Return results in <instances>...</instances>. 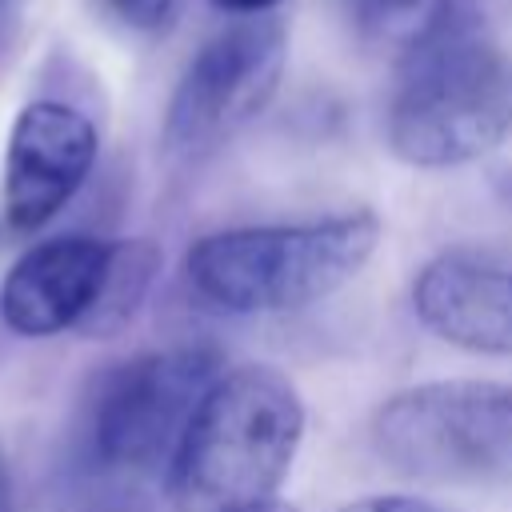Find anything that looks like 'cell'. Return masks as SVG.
<instances>
[{
  "instance_id": "obj_1",
  "label": "cell",
  "mask_w": 512,
  "mask_h": 512,
  "mask_svg": "<svg viewBox=\"0 0 512 512\" xmlns=\"http://www.w3.org/2000/svg\"><path fill=\"white\" fill-rule=\"evenodd\" d=\"M384 136L412 168L468 164L512 136V52L464 0L400 52Z\"/></svg>"
},
{
  "instance_id": "obj_2",
  "label": "cell",
  "mask_w": 512,
  "mask_h": 512,
  "mask_svg": "<svg viewBox=\"0 0 512 512\" xmlns=\"http://www.w3.org/2000/svg\"><path fill=\"white\" fill-rule=\"evenodd\" d=\"M300 436L304 404L284 372L268 364L220 372L168 460L176 512H240L264 504L288 476Z\"/></svg>"
},
{
  "instance_id": "obj_3",
  "label": "cell",
  "mask_w": 512,
  "mask_h": 512,
  "mask_svg": "<svg viewBox=\"0 0 512 512\" xmlns=\"http://www.w3.org/2000/svg\"><path fill=\"white\" fill-rule=\"evenodd\" d=\"M376 244L380 220L372 212L224 228L192 240L184 252V280L204 304L232 316L292 312L344 288Z\"/></svg>"
},
{
  "instance_id": "obj_4",
  "label": "cell",
  "mask_w": 512,
  "mask_h": 512,
  "mask_svg": "<svg viewBox=\"0 0 512 512\" xmlns=\"http://www.w3.org/2000/svg\"><path fill=\"white\" fill-rule=\"evenodd\" d=\"M376 456L412 480L508 484L512 384L428 380L388 396L372 416Z\"/></svg>"
},
{
  "instance_id": "obj_5",
  "label": "cell",
  "mask_w": 512,
  "mask_h": 512,
  "mask_svg": "<svg viewBox=\"0 0 512 512\" xmlns=\"http://www.w3.org/2000/svg\"><path fill=\"white\" fill-rule=\"evenodd\" d=\"M224 372L216 348L188 344L168 352H140L108 368L88 400L84 440L100 468L136 472L172 460L200 396Z\"/></svg>"
},
{
  "instance_id": "obj_6",
  "label": "cell",
  "mask_w": 512,
  "mask_h": 512,
  "mask_svg": "<svg viewBox=\"0 0 512 512\" xmlns=\"http://www.w3.org/2000/svg\"><path fill=\"white\" fill-rule=\"evenodd\" d=\"M284 60L288 32L280 16H240L220 28L192 56L168 100L164 148L184 160L216 152L228 136H236L252 116L268 108L280 88Z\"/></svg>"
},
{
  "instance_id": "obj_7",
  "label": "cell",
  "mask_w": 512,
  "mask_h": 512,
  "mask_svg": "<svg viewBox=\"0 0 512 512\" xmlns=\"http://www.w3.org/2000/svg\"><path fill=\"white\" fill-rule=\"evenodd\" d=\"M96 160L92 120L60 100L28 104L4 152V220L16 232L44 228L88 180Z\"/></svg>"
},
{
  "instance_id": "obj_8",
  "label": "cell",
  "mask_w": 512,
  "mask_h": 512,
  "mask_svg": "<svg viewBox=\"0 0 512 512\" xmlns=\"http://www.w3.org/2000/svg\"><path fill=\"white\" fill-rule=\"evenodd\" d=\"M412 308L456 348L512 356V256L480 248L432 256L412 280Z\"/></svg>"
},
{
  "instance_id": "obj_9",
  "label": "cell",
  "mask_w": 512,
  "mask_h": 512,
  "mask_svg": "<svg viewBox=\"0 0 512 512\" xmlns=\"http://www.w3.org/2000/svg\"><path fill=\"white\" fill-rule=\"evenodd\" d=\"M112 240L56 236L28 248L0 288V316L16 336H52L80 328L108 276Z\"/></svg>"
},
{
  "instance_id": "obj_10",
  "label": "cell",
  "mask_w": 512,
  "mask_h": 512,
  "mask_svg": "<svg viewBox=\"0 0 512 512\" xmlns=\"http://www.w3.org/2000/svg\"><path fill=\"white\" fill-rule=\"evenodd\" d=\"M156 264H160V252L148 244V240H116L112 244V260H108V276L100 284V296L92 304V312L80 320V336H112L120 332L140 300L148 296V284L156 276Z\"/></svg>"
},
{
  "instance_id": "obj_11",
  "label": "cell",
  "mask_w": 512,
  "mask_h": 512,
  "mask_svg": "<svg viewBox=\"0 0 512 512\" xmlns=\"http://www.w3.org/2000/svg\"><path fill=\"white\" fill-rule=\"evenodd\" d=\"M340 4L368 40H380L404 52L444 16L452 0H340Z\"/></svg>"
},
{
  "instance_id": "obj_12",
  "label": "cell",
  "mask_w": 512,
  "mask_h": 512,
  "mask_svg": "<svg viewBox=\"0 0 512 512\" xmlns=\"http://www.w3.org/2000/svg\"><path fill=\"white\" fill-rule=\"evenodd\" d=\"M108 8L128 24V28H140V32H152L160 24H168L176 0H108Z\"/></svg>"
},
{
  "instance_id": "obj_13",
  "label": "cell",
  "mask_w": 512,
  "mask_h": 512,
  "mask_svg": "<svg viewBox=\"0 0 512 512\" xmlns=\"http://www.w3.org/2000/svg\"><path fill=\"white\" fill-rule=\"evenodd\" d=\"M340 512H448V508L420 500V496H364V500L344 504Z\"/></svg>"
},
{
  "instance_id": "obj_14",
  "label": "cell",
  "mask_w": 512,
  "mask_h": 512,
  "mask_svg": "<svg viewBox=\"0 0 512 512\" xmlns=\"http://www.w3.org/2000/svg\"><path fill=\"white\" fill-rule=\"evenodd\" d=\"M216 8H224V12H232V16H264V12H272L280 0H212Z\"/></svg>"
},
{
  "instance_id": "obj_15",
  "label": "cell",
  "mask_w": 512,
  "mask_h": 512,
  "mask_svg": "<svg viewBox=\"0 0 512 512\" xmlns=\"http://www.w3.org/2000/svg\"><path fill=\"white\" fill-rule=\"evenodd\" d=\"M0 512H12V476H8L4 448H0Z\"/></svg>"
},
{
  "instance_id": "obj_16",
  "label": "cell",
  "mask_w": 512,
  "mask_h": 512,
  "mask_svg": "<svg viewBox=\"0 0 512 512\" xmlns=\"http://www.w3.org/2000/svg\"><path fill=\"white\" fill-rule=\"evenodd\" d=\"M240 512H300V508L280 504V500H264V504H252V508H240Z\"/></svg>"
},
{
  "instance_id": "obj_17",
  "label": "cell",
  "mask_w": 512,
  "mask_h": 512,
  "mask_svg": "<svg viewBox=\"0 0 512 512\" xmlns=\"http://www.w3.org/2000/svg\"><path fill=\"white\" fill-rule=\"evenodd\" d=\"M88 512H140V508H132V504H96Z\"/></svg>"
}]
</instances>
